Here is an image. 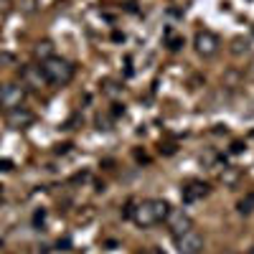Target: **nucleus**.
Returning <instances> with one entry per match:
<instances>
[{
  "label": "nucleus",
  "instance_id": "obj_1",
  "mask_svg": "<svg viewBox=\"0 0 254 254\" xmlns=\"http://www.w3.org/2000/svg\"><path fill=\"white\" fill-rule=\"evenodd\" d=\"M168 211H171V203L165 198H145L140 203H132L130 219L140 226V229H150L155 224H163Z\"/></svg>",
  "mask_w": 254,
  "mask_h": 254
},
{
  "label": "nucleus",
  "instance_id": "obj_2",
  "mask_svg": "<svg viewBox=\"0 0 254 254\" xmlns=\"http://www.w3.org/2000/svg\"><path fill=\"white\" fill-rule=\"evenodd\" d=\"M41 71H44V79L51 87H66L74 79V64L61 56H51L46 61H41Z\"/></svg>",
  "mask_w": 254,
  "mask_h": 254
},
{
  "label": "nucleus",
  "instance_id": "obj_3",
  "mask_svg": "<svg viewBox=\"0 0 254 254\" xmlns=\"http://www.w3.org/2000/svg\"><path fill=\"white\" fill-rule=\"evenodd\" d=\"M28 92H26V84L23 81H5L0 84V107L5 112L15 110V107H23Z\"/></svg>",
  "mask_w": 254,
  "mask_h": 254
},
{
  "label": "nucleus",
  "instance_id": "obj_4",
  "mask_svg": "<svg viewBox=\"0 0 254 254\" xmlns=\"http://www.w3.org/2000/svg\"><path fill=\"white\" fill-rule=\"evenodd\" d=\"M193 46H196V54L203 56V59H214L221 49V41L216 33H211V31H198L196 38H193Z\"/></svg>",
  "mask_w": 254,
  "mask_h": 254
},
{
  "label": "nucleus",
  "instance_id": "obj_5",
  "mask_svg": "<svg viewBox=\"0 0 254 254\" xmlns=\"http://www.w3.org/2000/svg\"><path fill=\"white\" fill-rule=\"evenodd\" d=\"M201 249H203V237L196 229H188V231L176 237V252L178 254H201Z\"/></svg>",
  "mask_w": 254,
  "mask_h": 254
},
{
  "label": "nucleus",
  "instance_id": "obj_6",
  "mask_svg": "<svg viewBox=\"0 0 254 254\" xmlns=\"http://www.w3.org/2000/svg\"><path fill=\"white\" fill-rule=\"evenodd\" d=\"M36 122V115L26 107H15L10 112H5V125L10 127V130H26V127H31Z\"/></svg>",
  "mask_w": 254,
  "mask_h": 254
},
{
  "label": "nucleus",
  "instance_id": "obj_7",
  "mask_svg": "<svg viewBox=\"0 0 254 254\" xmlns=\"http://www.w3.org/2000/svg\"><path fill=\"white\" fill-rule=\"evenodd\" d=\"M165 224H168V229H171L173 237L183 234V231H188V229H193V221H190V216L183 214V211H178V208H171V211H168Z\"/></svg>",
  "mask_w": 254,
  "mask_h": 254
},
{
  "label": "nucleus",
  "instance_id": "obj_8",
  "mask_svg": "<svg viewBox=\"0 0 254 254\" xmlns=\"http://www.w3.org/2000/svg\"><path fill=\"white\" fill-rule=\"evenodd\" d=\"M208 183H203V181H190V183H186L183 188H181V198H183V203H196L198 198H203V196H208Z\"/></svg>",
  "mask_w": 254,
  "mask_h": 254
},
{
  "label": "nucleus",
  "instance_id": "obj_9",
  "mask_svg": "<svg viewBox=\"0 0 254 254\" xmlns=\"http://www.w3.org/2000/svg\"><path fill=\"white\" fill-rule=\"evenodd\" d=\"M23 79H26V81H23L26 87H33V84H38V87H41V84H46L41 66H26V69H23Z\"/></svg>",
  "mask_w": 254,
  "mask_h": 254
},
{
  "label": "nucleus",
  "instance_id": "obj_10",
  "mask_svg": "<svg viewBox=\"0 0 254 254\" xmlns=\"http://www.w3.org/2000/svg\"><path fill=\"white\" fill-rule=\"evenodd\" d=\"M237 211L242 216H249V214H254V193H247L244 198H239V203H237Z\"/></svg>",
  "mask_w": 254,
  "mask_h": 254
},
{
  "label": "nucleus",
  "instance_id": "obj_11",
  "mask_svg": "<svg viewBox=\"0 0 254 254\" xmlns=\"http://www.w3.org/2000/svg\"><path fill=\"white\" fill-rule=\"evenodd\" d=\"M249 41L247 38H234V41H231V54H234V56H242V54H249Z\"/></svg>",
  "mask_w": 254,
  "mask_h": 254
},
{
  "label": "nucleus",
  "instance_id": "obj_12",
  "mask_svg": "<svg viewBox=\"0 0 254 254\" xmlns=\"http://www.w3.org/2000/svg\"><path fill=\"white\" fill-rule=\"evenodd\" d=\"M36 56L44 59V61L51 59V56H54V44H51V41H41V44L36 46Z\"/></svg>",
  "mask_w": 254,
  "mask_h": 254
},
{
  "label": "nucleus",
  "instance_id": "obj_13",
  "mask_svg": "<svg viewBox=\"0 0 254 254\" xmlns=\"http://www.w3.org/2000/svg\"><path fill=\"white\" fill-rule=\"evenodd\" d=\"M33 3H36V0H23V10H26V13H33V10H36Z\"/></svg>",
  "mask_w": 254,
  "mask_h": 254
},
{
  "label": "nucleus",
  "instance_id": "obj_14",
  "mask_svg": "<svg viewBox=\"0 0 254 254\" xmlns=\"http://www.w3.org/2000/svg\"><path fill=\"white\" fill-rule=\"evenodd\" d=\"M140 254H165L163 249H158V247H147V249H142Z\"/></svg>",
  "mask_w": 254,
  "mask_h": 254
},
{
  "label": "nucleus",
  "instance_id": "obj_15",
  "mask_svg": "<svg viewBox=\"0 0 254 254\" xmlns=\"http://www.w3.org/2000/svg\"><path fill=\"white\" fill-rule=\"evenodd\" d=\"M44 219H46V211H36L33 221H36V224H44Z\"/></svg>",
  "mask_w": 254,
  "mask_h": 254
},
{
  "label": "nucleus",
  "instance_id": "obj_16",
  "mask_svg": "<svg viewBox=\"0 0 254 254\" xmlns=\"http://www.w3.org/2000/svg\"><path fill=\"white\" fill-rule=\"evenodd\" d=\"M181 46H183V41H181V38H173V41H171V51H178Z\"/></svg>",
  "mask_w": 254,
  "mask_h": 254
},
{
  "label": "nucleus",
  "instance_id": "obj_17",
  "mask_svg": "<svg viewBox=\"0 0 254 254\" xmlns=\"http://www.w3.org/2000/svg\"><path fill=\"white\" fill-rule=\"evenodd\" d=\"M0 171H13V163L10 160H0Z\"/></svg>",
  "mask_w": 254,
  "mask_h": 254
},
{
  "label": "nucleus",
  "instance_id": "obj_18",
  "mask_svg": "<svg viewBox=\"0 0 254 254\" xmlns=\"http://www.w3.org/2000/svg\"><path fill=\"white\" fill-rule=\"evenodd\" d=\"M242 150H244L242 142H234V145H231V153H242Z\"/></svg>",
  "mask_w": 254,
  "mask_h": 254
},
{
  "label": "nucleus",
  "instance_id": "obj_19",
  "mask_svg": "<svg viewBox=\"0 0 254 254\" xmlns=\"http://www.w3.org/2000/svg\"><path fill=\"white\" fill-rule=\"evenodd\" d=\"M3 196H5V188L0 186V203H3Z\"/></svg>",
  "mask_w": 254,
  "mask_h": 254
}]
</instances>
